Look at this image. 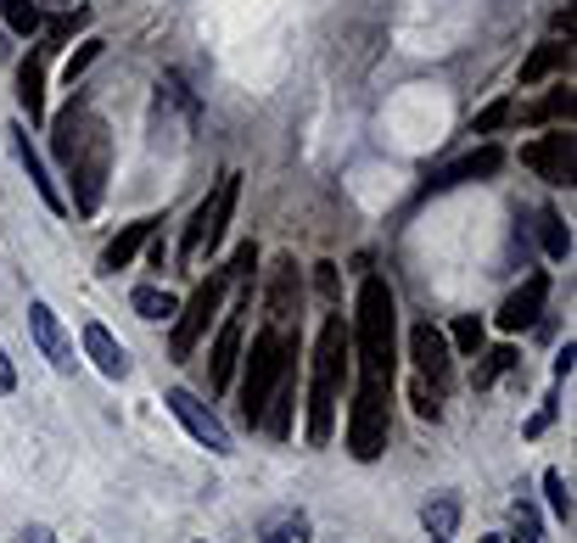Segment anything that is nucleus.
<instances>
[{"instance_id": "1", "label": "nucleus", "mask_w": 577, "mask_h": 543, "mask_svg": "<svg viewBox=\"0 0 577 543\" xmlns=\"http://www.w3.org/2000/svg\"><path fill=\"white\" fill-rule=\"evenodd\" d=\"M354 347H359V382L392 387V370H398V303H392V286L381 275H365V286H359Z\"/></svg>"}, {"instance_id": "2", "label": "nucleus", "mask_w": 577, "mask_h": 543, "mask_svg": "<svg viewBox=\"0 0 577 543\" xmlns=\"http://www.w3.org/2000/svg\"><path fill=\"white\" fill-rule=\"evenodd\" d=\"M348 353H354V331L343 325V314H325L319 342H314V387H308V442L325 448L337 426V398L348 382Z\"/></svg>"}, {"instance_id": "3", "label": "nucleus", "mask_w": 577, "mask_h": 543, "mask_svg": "<svg viewBox=\"0 0 577 543\" xmlns=\"http://www.w3.org/2000/svg\"><path fill=\"white\" fill-rule=\"evenodd\" d=\"M286 358H292L286 336H281L275 325H264V331L253 336V353H246V376H241V420H246V426H259V415H264V404H270L281 370H286Z\"/></svg>"}, {"instance_id": "4", "label": "nucleus", "mask_w": 577, "mask_h": 543, "mask_svg": "<svg viewBox=\"0 0 577 543\" xmlns=\"http://www.w3.org/2000/svg\"><path fill=\"white\" fill-rule=\"evenodd\" d=\"M387 431H392V420H387V387L381 382H359V393H354V404H348V455L354 460H381L387 455Z\"/></svg>"}, {"instance_id": "5", "label": "nucleus", "mask_w": 577, "mask_h": 543, "mask_svg": "<svg viewBox=\"0 0 577 543\" xmlns=\"http://www.w3.org/2000/svg\"><path fill=\"white\" fill-rule=\"evenodd\" d=\"M107 163H113V135H107V124L96 118V129H91V140L73 152V163H67V179H73V208L78 213H96L102 208V191H107Z\"/></svg>"}, {"instance_id": "6", "label": "nucleus", "mask_w": 577, "mask_h": 543, "mask_svg": "<svg viewBox=\"0 0 577 543\" xmlns=\"http://www.w3.org/2000/svg\"><path fill=\"white\" fill-rule=\"evenodd\" d=\"M235 197H241V174H224L219 186H213V197L191 213V224H186V241H180V258L191 263V258H202V252H213L219 241H224V224H230V213H235Z\"/></svg>"}, {"instance_id": "7", "label": "nucleus", "mask_w": 577, "mask_h": 543, "mask_svg": "<svg viewBox=\"0 0 577 543\" xmlns=\"http://www.w3.org/2000/svg\"><path fill=\"white\" fill-rule=\"evenodd\" d=\"M224 297H230V275H224V269H213V275L191 292V303L180 309V325H175V342H169L175 358H191L197 353V342L208 336V325L224 314Z\"/></svg>"}, {"instance_id": "8", "label": "nucleus", "mask_w": 577, "mask_h": 543, "mask_svg": "<svg viewBox=\"0 0 577 543\" xmlns=\"http://www.w3.org/2000/svg\"><path fill=\"white\" fill-rule=\"evenodd\" d=\"M246 286H241V297H235V309L230 314H219L224 325H219V336H213V353H208V382H213V393H224L230 382H235V358H241V314H246Z\"/></svg>"}, {"instance_id": "9", "label": "nucleus", "mask_w": 577, "mask_h": 543, "mask_svg": "<svg viewBox=\"0 0 577 543\" xmlns=\"http://www.w3.org/2000/svg\"><path fill=\"white\" fill-rule=\"evenodd\" d=\"M162 404H169L175 409V420L208 448V455H230V431L219 426V415L208 409V404H197V393H186V387H175L169 398H162Z\"/></svg>"}, {"instance_id": "10", "label": "nucleus", "mask_w": 577, "mask_h": 543, "mask_svg": "<svg viewBox=\"0 0 577 543\" xmlns=\"http://www.w3.org/2000/svg\"><path fill=\"white\" fill-rule=\"evenodd\" d=\"M409 358H416L421 382H432L438 393L449 387V376H454V353H449V336H443V331H438L432 320L409 331Z\"/></svg>"}, {"instance_id": "11", "label": "nucleus", "mask_w": 577, "mask_h": 543, "mask_svg": "<svg viewBox=\"0 0 577 543\" xmlns=\"http://www.w3.org/2000/svg\"><path fill=\"white\" fill-rule=\"evenodd\" d=\"M29 325H34V342H40V353L51 358V370H62V376H73V342H67V331H62V320H56V309L45 303V297H34L29 303Z\"/></svg>"}, {"instance_id": "12", "label": "nucleus", "mask_w": 577, "mask_h": 543, "mask_svg": "<svg viewBox=\"0 0 577 543\" xmlns=\"http://www.w3.org/2000/svg\"><path fill=\"white\" fill-rule=\"evenodd\" d=\"M522 163H527L538 179H549V186H571V135H566V129H549L544 140H533V146L522 152Z\"/></svg>"}, {"instance_id": "13", "label": "nucleus", "mask_w": 577, "mask_h": 543, "mask_svg": "<svg viewBox=\"0 0 577 543\" xmlns=\"http://www.w3.org/2000/svg\"><path fill=\"white\" fill-rule=\"evenodd\" d=\"M500 168H505V152H500V146H476L471 157H460V163H449L443 174H432L427 191H449V186H471V179H493Z\"/></svg>"}, {"instance_id": "14", "label": "nucleus", "mask_w": 577, "mask_h": 543, "mask_svg": "<svg viewBox=\"0 0 577 543\" xmlns=\"http://www.w3.org/2000/svg\"><path fill=\"white\" fill-rule=\"evenodd\" d=\"M544 297H549V281H544V275H527V286H516V292L505 297V309H500V331H527V325H538Z\"/></svg>"}, {"instance_id": "15", "label": "nucleus", "mask_w": 577, "mask_h": 543, "mask_svg": "<svg viewBox=\"0 0 577 543\" xmlns=\"http://www.w3.org/2000/svg\"><path fill=\"white\" fill-rule=\"evenodd\" d=\"M91 129H96V113H91V107H67V113H56V124H51V146H56L62 168L73 163L78 146L91 140Z\"/></svg>"}, {"instance_id": "16", "label": "nucleus", "mask_w": 577, "mask_h": 543, "mask_svg": "<svg viewBox=\"0 0 577 543\" xmlns=\"http://www.w3.org/2000/svg\"><path fill=\"white\" fill-rule=\"evenodd\" d=\"M85 353L96 358V370H102L107 382H124V376H129V353H124V342H118L107 325H85Z\"/></svg>"}, {"instance_id": "17", "label": "nucleus", "mask_w": 577, "mask_h": 543, "mask_svg": "<svg viewBox=\"0 0 577 543\" xmlns=\"http://www.w3.org/2000/svg\"><path fill=\"white\" fill-rule=\"evenodd\" d=\"M292 409H297V376H292V358H286V370H281V382H275V393H270L259 426H264L270 437H292Z\"/></svg>"}, {"instance_id": "18", "label": "nucleus", "mask_w": 577, "mask_h": 543, "mask_svg": "<svg viewBox=\"0 0 577 543\" xmlns=\"http://www.w3.org/2000/svg\"><path fill=\"white\" fill-rule=\"evenodd\" d=\"M18 102H23L29 124H45V45L29 51L18 67Z\"/></svg>"}, {"instance_id": "19", "label": "nucleus", "mask_w": 577, "mask_h": 543, "mask_svg": "<svg viewBox=\"0 0 577 543\" xmlns=\"http://www.w3.org/2000/svg\"><path fill=\"white\" fill-rule=\"evenodd\" d=\"M297 292H303V281H297V263L292 258H275V269H270V320L275 325H286L292 314H297Z\"/></svg>"}, {"instance_id": "20", "label": "nucleus", "mask_w": 577, "mask_h": 543, "mask_svg": "<svg viewBox=\"0 0 577 543\" xmlns=\"http://www.w3.org/2000/svg\"><path fill=\"white\" fill-rule=\"evenodd\" d=\"M12 146H18V163L29 168V179H34V191H40V202H45L51 213H67V202H62V191H56V179L45 174V163H40V152L29 146V129H23V124H12Z\"/></svg>"}, {"instance_id": "21", "label": "nucleus", "mask_w": 577, "mask_h": 543, "mask_svg": "<svg viewBox=\"0 0 577 543\" xmlns=\"http://www.w3.org/2000/svg\"><path fill=\"white\" fill-rule=\"evenodd\" d=\"M162 219H135L124 236H113L107 241V252H102V269H107V275H118V269H129L135 258H140V247L151 241V230H157Z\"/></svg>"}, {"instance_id": "22", "label": "nucleus", "mask_w": 577, "mask_h": 543, "mask_svg": "<svg viewBox=\"0 0 577 543\" xmlns=\"http://www.w3.org/2000/svg\"><path fill=\"white\" fill-rule=\"evenodd\" d=\"M571 62V45H560V40H549V45H538L527 62H522V84H538V79H549V73H560Z\"/></svg>"}, {"instance_id": "23", "label": "nucleus", "mask_w": 577, "mask_h": 543, "mask_svg": "<svg viewBox=\"0 0 577 543\" xmlns=\"http://www.w3.org/2000/svg\"><path fill=\"white\" fill-rule=\"evenodd\" d=\"M511 370H516V347H487L482 365L471 370V387H493V382L511 376Z\"/></svg>"}, {"instance_id": "24", "label": "nucleus", "mask_w": 577, "mask_h": 543, "mask_svg": "<svg viewBox=\"0 0 577 543\" xmlns=\"http://www.w3.org/2000/svg\"><path fill=\"white\" fill-rule=\"evenodd\" d=\"M129 303H135V314H140V320H175V314H180V303H175L169 292H162V286H135V297H129Z\"/></svg>"}, {"instance_id": "25", "label": "nucleus", "mask_w": 577, "mask_h": 543, "mask_svg": "<svg viewBox=\"0 0 577 543\" xmlns=\"http://www.w3.org/2000/svg\"><path fill=\"white\" fill-rule=\"evenodd\" d=\"M538 236H544V252H549V258H566V252H571V230L560 224V213H555V208H544V213H538Z\"/></svg>"}, {"instance_id": "26", "label": "nucleus", "mask_w": 577, "mask_h": 543, "mask_svg": "<svg viewBox=\"0 0 577 543\" xmlns=\"http://www.w3.org/2000/svg\"><path fill=\"white\" fill-rule=\"evenodd\" d=\"M0 18H7L12 34H34L40 29V7H34V0H0Z\"/></svg>"}, {"instance_id": "27", "label": "nucleus", "mask_w": 577, "mask_h": 543, "mask_svg": "<svg viewBox=\"0 0 577 543\" xmlns=\"http://www.w3.org/2000/svg\"><path fill=\"white\" fill-rule=\"evenodd\" d=\"M449 342H454L460 353H482L487 331H482V320H476V314H460V320H454V331H449Z\"/></svg>"}, {"instance_id": "28", "label": "nucleus", "mask_w": 577, "mask_h": 543, "mask_svg": "<svg viewBox=\"0 0 577 543\" xmlns=\"http://www.w3.org/2000/svg\"><path fill=\"white\" fill-rule=\"evenodd\" d=\"M421 521H427V532H432V537H449V532H454V521H460V504H454V499H438V504H427V510H421Z\"/></svg>"}, {"instance_id": "29", "label": "nucleus", "mask_w": 577, "mask_h": 543, "mask_svg": "<svg viewBox=\"0 0 577 543\" xmlns=\"http://www.w3.org/2000/svg\"><path fill=\"white\" fill-rule=\"evenodd\" d=\"M527 118H533V124H555V118H571V90H566V84H560V90H549V96H544V102H538Z\"/></svg>"}, {"instance_id": "30", "label": "nucleus", "mask_w": 577, "mask_h": 543, "mask_svg": "<svg viewBox=\"0 0 577 543\" xmlns=\"http://www.w3.org/2000/svg\"><path fill=\"white\" fill-rule=\"evenodd\" d=\"M409 404H416L421 420H443V393H438L432 382H416V387H409Z\"/></svg>"}, {"instance_id": "31", "label": "nucleus", "mask_w": 577, "mask_h": 543, "mask_svg": "<svg viewBox=\"0 0 577 543\" xmlns=\"http://www.w3.org/2000/svg\"><path fill=\"white\" fill-rule=\"evenodd\" d=\"M253 269H259V247H253V241H241L235 258H230V269H224L230 286H246V275H253Z\"/></svg>"}, {"instance_id": "32", "label": "nucleus", "mask_w": 577, "mask_h": 543, "mask_svg": "<svg viewBox=\"0 0 577 543\" xmlns=\"http://www.w3.org/2000/svg\"><path fill=\"white\" fill-rule=\"evenodd\" d=\"M544 493H549V510H555L560 521H571V488H566L560 471H544Z\"/></svg>"}, {"instance_id": "33", "label": "nucleus", "mask_w": 577, "mask_h": 543, "mask_svg": "<svg viewBox=\"0 0 577 543\" xmlns=\"http://www.w3.org/2000/svg\"><path fill=\"white\" fill-rule=\"evenodd\" d=\"M511 543H538V510L533 504L511 510Z\"/></svg>"}, {"instance_id": "34", "label": "nucleus", "mask_w": 577, "mask_h": 543, "mask_svg": "<svg viewBox=\"0 0 577 543\" xmlns=\"http://www.w3.org/2000/svg\"><path fill=\"white\" fill-rule=\"evenodd\" d=\"M505 124H511V102H493V107H482L471 118V135H493V129H505Z\"/></svg>"}, {"instance_id": "35", "label": "nucleus", "mask_w": 577, "mask_h": 543, "mask_svg": "<svg viewBox=\"0 0 577 543\" xmlns=\"http://www.w3.org/2000/svg\"><path fill=\"white\" fill-rule=\"evenodd\" d=\"M303 532H308V521H303V515H281V521L264 532V543H297Z\"/></svg>"}, {"instance_id": "36", "label": "nucleus", "mask_w": 577, "mask_h": 543, "mask_svg": "<svg viewBox=\"0 0 577 543\" xmlns=\"http://www.w3.org/2000/svg\"><path fill=\"white\" fill-rule=\"evenodd\" d=\"M96 56H102V40H85V45H78V51L67 56V79H78V73H85Z\"/></svg>"}, {"instance_id": "37", "label": "nucleus", "mask_w": 577, "mask_h": 543, "mask_svg": "<svg viewBox=\"0 0 577 543\" xmlns=\"http://www.w3.org/2000/svg\"><path fill=\"white\" fill-rule=\"evenodd\" d=\"M85 18H91V12H73V18H56V23L45 29V40H51V45H62V40H73V29H85Z\"/></svg>"}, {"instance_id": "38", "label": "nucleus", "mask_w": 577, "mask_h": 543, "mask_svg": "<svg viewBox=\"0 0 577 543\" xmlns=\"http://www.w3.org/2000/svg\"><path fill=\"white\" fill-rule=\"evenodd\" d=\"M314 286H319L325 297H337V269H332V263H319V275H314Z\"/></svg>"}, {"instance_id": "39", "label": "nucleus", "mask_w": 577, "mask_h": 543, "mask_svg": "<svg viewBox=\"0 0 577 543\" xmlns=\"http://www.w3.org/2000/svg\"><path fill=\"white\" fill-rule=\"evenodd\" d=\"M571 365H577V347L566 342V347H560V358H555V376L566 382V376H571Z\"/></svg>"}, {"instance_id": "40", "label": "nucleus", "mask_w": 577, "mask_h": 543, "mask_svg": "<svg viewBox=\"0 0 577 543\" xmlns=\"http://www.w3.org/2000/svg\"><path fill=\"white\" fill-rule=\"evenodd\" d=\"M12 387H18V370H12V358L0 353V393H12Z\"/></svg>"}, {"instance_id": "41", "label": "nucleus", "mask_w": 577, "mask_h": 543, "mask_svg": "<svg viewBox=\"0 0 577 543\" xmlns=\"http://www.w3.org/2000/svg\"><path fill=\"white\" fill-rule=\"evenodd\" d=\"M18 543H56V537H51L45 526H23V532H18Z\"/></svg>"}, {"instance_id": "42", "label": "nucleus", "mask_w": 577, "mask_h": 543, "mask_svg": "<svg viewBox=\"0 0 577 543\" xmlns=\"http://www.w3.org/2000/svg\"><path fill=\"white\" fill-rule=\"evenodd\" d=\"M51 7H73V0H51Z\"/></svg>"}, {"instance_id": "43", "label": "nucleus", "mask_w": 577, "mask_h": 543, "mask_svg": "<svg viewBox=\"0 0 577 543\" xmlns=\"http://www.w3.org/2000/svg\"><path fill=\"white\" fill-rule=\"evenodd\" d=\"M476 543H500V537H476Z\"/></svg>"}, {"instance_id": "44", "label": "nucleus", "mask_w": 577, "mask_h": 543, "mask_svg": "<svg viewBox=\"0 0 577 543\" xmlns=\"http://www.w3.org/2000/svg\"><path fill=\"white\" fill-rule=\"evenodd\" d=\"M427 543H449V537H427Z\"/></svg>"}]
</instances>
